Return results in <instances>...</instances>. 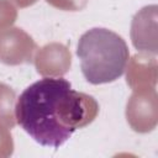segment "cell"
<instances>
[{
  "instance_id": "obj_1",
  "label": "cell",
  "mask_w": 158,
  "mask_h": 158,
  "mask_svg": "<svg viewBox=\"0 0 158 158\" xmlns=\"http://www.w3.org/2000/svg\"><path fill=\"white\" fill-rule=\"evenodd\" d=\"M93 98L72 89L64 78H42L17 98L15 117L37 143L59 148L79 127L93 120Z\"/></svg>"
},
{
  "instance_id": "obj_2",
  "label": "cell",
  "mask_w": 158,
  "mask_h": 158,
  "mask_svg": "<svg viewBox=\"0 0 158 158\" xmlns=\"http://www.w3.org/2000/svg\"><path fill=\"white\" fill-rule=\"evenodd\" d=\"M77 54L84 78L94 85L118 79L125 73L130 58L125 40L101 27H94L81 35Z\"/></svg>"
}]
</instances>
